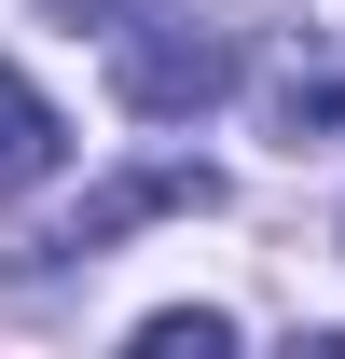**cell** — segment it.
I'll list each match as a JSON object with an SVG mask.
<instances>
[{"instance_id": "3", "label": "cell", "mask_w": 345, "mask_h": 359, "mask_svg": "<svg viewBox=\"0 0 345 359\" xmlns=\"http://www.w3.org/2000/svg\"><path fill=\"white\" fill-rule=\"evenodd\" d=\"M55 166H69V125H55V97L28 83V69H0V208H14V194H42Z\"/></svg>"}, {"instance_id": "6", "label": "cell", "mask_w": 345, "mask_h": 359, "mask_svg": "<svg viewBox=\"0 0 345 359\" xmlns=\"http://www.w3.org/2000/svg\"><path fill=\"white\" fill-rule=\"evenodd\" d=\"M42 14H55V28H125L138 0H42Z\"/></svg>"}, {"instance_id": "1", "label": "cell", "mask_w": 345, "mask_h": 359, "mask_svg": "<svg viewBox=\"0 0 345 359\" xmlns=\"http://www.w3.org/2000/svg\"><path fill=\"white\" fill-rule=\"evenodd\" d=\"M235 69H249V42H235L221 14H125V28H111V97H125L138 125H194V111H221Z\"/></svg>"}, {"instance_id": "2", "label": "cell", "mask_w": 345, "mask_h": 359, "mask_svg": "<svg viewBox=\"0 0 345 359\" xmlns=\"http://www.w3.org/2000/svg\"><path fill=\"white\" fill-rule=\"evenodd\" d=\"M166 208H221V180L208 166H125L111 180V194H83V208H69V222L42 235V249H28V276H55V263H97V249H111V235H138V222H166Z\"/></svg>"}, {"instance_id": "5", "label": "cell", "mask_w": 345, "mask_h": 359, "mask_svg": "<svg viewBox=\"0 0 345 359\" xmlns=\"http://www.w3.org/2000/svg\"><path fill=\"white\" fill-rule=\"evenodd\" d=\"M332 125H345V69H290L276 83V138L304 152V138H332Z\"/></svg>"}, {"instance_id": "4", "label": "cell", "mask_w": 345, "mask_h": 359, "mask_svg": "<svg viewBox=\"0 0 345 359\" xmlns=\"http://www.w3.org/2000/svg\"><path fill=\"white\" fill-rule=\"evenodd\" d=\"M235 346V318L221 304H166V318H138V359H221Z\"/></svg>"}]
</instances>
